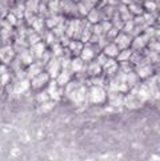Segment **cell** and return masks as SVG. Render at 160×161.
<instances>
[{
	"label": "cell",
	"mask_w": 160,
	"mask_h": 161,
	"mask_svg": "<svg viewBox=\"0 0 160 161\" xmlns=\"http://www.w3.org/2000/svg\"><path fill=\"white\" fill-rule=\"evenodd\" d=\"M49 80H51L49 73L47 71H43L42 73H39V75H36L35 77H32L31 80H29V84H31V87L33 89L42 90L43 88H45V87L48 85Z\"/></svg>",
	"instance_id": "cell-1"
},
{
	"label": "cell",
	"mask_w": 160,
	"mask_h": 161,
	"mask_svg": "<svg viewBox=\"0 0 160 161\" xmlns=\"http://www.w3.org/2000/svg\"><path fill=\"white\" fill-rule=\"evenodd\" d=\"M87 96H88L89 103L92 104H100L107 99V93L102 87H92L89 92L87 93Z\"/></svg>",
	"instance_id": "cell-2"
},
{
	"label": "cell",
	"mask_w": 160,
	"mask_h": 161,
	"mask_svg": "<svg viewBox=\"0 0 160 161\" xmlns=\"http://www.w3.org/2000/svg\"><path fill=\"white\" fill-rule=\"evenodd\" d=\"M113 43L119 47V49L129 48L131 44H132V36L129 35V33H125V32L120 31L119 35L115 38V40H113Z\"/></svg>",
	"instance_id": "cell-3"
},
{
	"label": "cell",
	"mask_w": 160,
	"mask_h": 161,
	"mask_svg": "<svg viewBox=\"0 0 160 161\" xmlns=\"http://www.w3.org/2000/svg\"><path fill=\"white\" fill-rule=\"evenodd\" d=\"M119 52H120L119 47L116 45L115 43H111V41H109L108 44L103 48V53H104L107 58H111V59H116V58H118Z\"/></svg>",
	"instance_id": "cell-4"
},
{
	"label": "cell",
	"mask_w": 160,
	"mask_h": 161,
	"mask_svg": "<svg viewBox=\"0 0 160 161\" xmlns=\"http://www.w3.org/2000/svg\"><path fill=\"white\" fill-rule=\"evenodd\" d=\"M84 69V61L80 59V56L71 59V65H69V71L72 73H79Z\"/></svg>",
	"instance_id": "cell-5"
},
{
	"label": "cell",
	"mask_w": 160,
	"mask_h": 161,
	"mask_svg": "<svg viewBox=\"0 0 160 161\" xmlns=\"http://www.w3.org/2000/svg\"><path fill=\"white\" fill-rule=\"evenodd\" d=\"M47 51V45H45V43L44 41H39V43H36V44H33L31 47V52L35 55V58L36 59H40L43 56V53H44Z\"/></svg>",
	"instance_id": "cell-6"
},
{
	"label": "cell",
	"mask_w": 160,
	"mask_h": 161,
	"mask_svg": "<svg viewBox=\"0 0 160 161\" xmlns=\"http://www.w3.org/2000/svg\"><path fill=\"white\" fill-rule=\"evenodd\" d=\"M87 15H88L89 23H92V24H98L99 21H102V12L98 9H91Z\"/></svg>",
	"instance_id": "cell-7"
},
{
	"label": "cell",
	"mask_w": 160,
	"mask_h": 161,
	"mask_svg": "<svg viewBox=\"0 0 160 161\" xmlns=\"http://www.w3.org/2000/svg\"><path fill=\"white\" fill-rule=\"evenodd\" d=\"M132 55V49L131 48H125V49H120L119 55H118V59L119 61H127V60H129V58H131Z\"/></svg>",
	"instance_id": "cell-8"
}]
</instances>
